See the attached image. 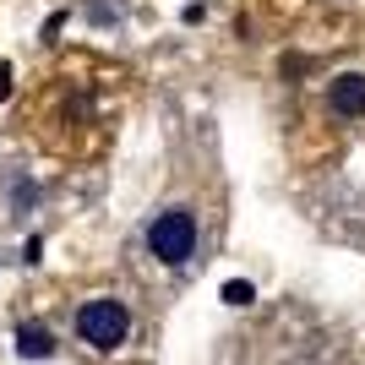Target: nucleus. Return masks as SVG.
<instances>
[{
    "instance_id": "obj_1",
    "label": "nucleus",
    "mask_w": 365,
    "mask_h": 365,
    "mask_svg": "<svg viewBox=\"0 0 365 365\" xmlns=\"http://www.w3.org/2000/svg\"><path fill=\"white\" fill-rule=\"evenodd\" d=\"M197 240H202V229H197V213L191 207H164V213L148 224V251L164 267H185V262L197 257Z\"/></svg>"
},
{
    "instance_id": "obj_2",
    "label": "nucleus",
    "mask_w": 365,
    "mask_h": 365,
    "mask_svg": "<svg viewBox=\"0 0 365 365\" xmlns=\"http://www.w3.org/2000/svg\"><path fill=\"white\" fill-rule=\"evenodd\" d=\"M76 333H82V344L109 354V349H120L125 333H131V311H125V300H115V294H98V300H88L76 311Z\"/></svg>"
},
{
    "instance_id": "obj_3",
    "label": "nucleus",
    "mask_w": 365,
    "mask_h": 365,
    "mask_svg": "<svg viewBox=\"0 0 365 365\" xmlns=\"http://www.w3.org/2000/svg\"><path fill=\"white\" fill-rule=\"evenodd\" d=\"M333 115H365V76L349 71V76H338L333 82Z\"/></svg>"
},
{
    "instance_id": "obj_4",
    "label": "nucleus",
    "mask_w": 365,
    "mask_h": 365,
    "mask_svg": "<svg viewBox=\"0 0 365 365\" xmlns=\"http://www.w3.org/2000/svg\"><path fill=\"white\" fill-rule=\"evenodd\" d=\"M16 354H22V360H49V354H55V333L38 327V322H22V327H16Z\"/></svg>"
},
{
    "instance_id": "obj_5",
    "label": "nucleus",
    "mask_w": 365,
    "mask_h": 365,
    "mask_svg": "<svg viewBox=\"0 0 365 365\" xmlns=\"http://www.w3.org/2000/svg\"><path fill=\"white\" fill-rule=\"evenodd\" d=\"M251 300H257V289H251L245 278H229L224 284V305H251Z\"/></svg>"
},
{
    "instance_id": "obj_6",
    "label": "nucleus",
    "mask_w": 365,
    "mask_h": 365,
    "mask_svg": "<svg viewBox=\"0 0 365 365\" xmlns=\"http://www.w3.org/2000/svg\"><path fill=\"white\" fill-rule=\"evenodd\" d=\"M11 98V66H0V104Z\"/></svg>"
}]
</instances>
